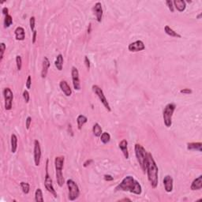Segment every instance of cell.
Returning a JSON list of instances; mask_svg holds the SVG:
<instances>
[{
  "mask_svg": "<svg viewBox=\"0 0 202 202\" xmlns=\"http://www.w3.org/2000/svg\"><path fill=\"white\" fill-rule=\"evenodd\" d=\"M116 191H129L137 195H140L142 193V187L134 177L128 175L125 177L120 184L115 187Z\"/></svg>",
  "mask_w": 202,
  "mask_h": 202,
  "instance_id": "obj_1",
  "label": "cell"
},
{
  "mask_svg": "<svg viewBox=\"0 0 202 202\" xmlns=\"http://www.w3.org/2000/svg\"><path fill=\"white\" fill-rule=\"evenodd\" d=\"M147 175L150 185L153 189H155L158 185V174H159V169L155 164L152 155L151 153H148V160H147L146 166Z\"/></svg>",
  "mask_w": 202,
  "mask_h": 202,
  "instance_id": "obj_2",
  "label": "cell"
},
{
  "mask_svg": "<svg viewBox=\"0 0 202 202\" xmlns=\"http://www.w3.org/2000/svg\"><path fill=\"white\" fill-rule=\"evenodd\" d=\"M135 150V155L137 160V162L140 164V167L142 169L143 173H145L146 171L147 160H148V152L145 151V148L140 144H136L134 146Z\"/></svg>",
  "mask_w": 202,
  "mask_h": 202,
  "instance_id": "obj_3",
  "label": "cell"
},
{
  "mask_svg": "<svg viewBox=\"0 0 202 202\" xmlns=\"http://www.w3.org/2000/svg\"><path fill=\"white\" fill-rule=\"evenodd\" d=\"M64 161H65V157L61 155V156H56L55 159V165H56V179H57L58 185L60 187H62L63 184L65 183L62 174V168H63Z\"/></svg>",
  "mask_w": 202,
  "mask_h": 202,
  "instance_id": "obj_4",
  "label": "cell"
},
{
  "mask_svg": "<svg viewBox=\"0 0 202 202\" xmlns=\"http://www.w3.org/2000/svg\"><path fill=\"white\" fill-rule=\"evenodd\" d=\"M175 108H176V105L173 103L168 104L164 107V111H163V119H164V125L167 128L170 127L172 125V116Z\"/></svg>",
  "mask_w": 202,
  "mask_h": 202,
  "instance_id": "obj_5",
  "label": "cell"
},
{
  "mask_svg": "<svg viewBox=\"0 0 202 202\" xmlns=\"http://www.w3.org/2000/svg\"><path fill=\"white\" fill-rule=\"evenodd\" d=\"M66 185L68 187V199L71 201L75 200L79 197L80 196V189H79L78 185L74 180L72 179H68L66 181Z\"/></svg>",
  "mask_w": 202,
  "mask_h": 202,
  "instance_id": "obj_6",
  "label": "cell"
},
{
  "mask_svg": "<svg viewBox=\"0 0 202 202\" xmlns=\"http://www.w3.org/2000/svg\"><path fill=\"white\" fill-rule=\"evenodd\" d=\"M92 91L95 92V94H96V96H98V98L100 99L101 103H102L103 104H104V106L105 107V108H106L108 111H111V107H110V104H109L108 101H107V100L106 96H105L102 89H101L100 87H99L98 85H92Z\"/></svg>",
  "mask_w": 202,
  "mask_h": 202,
  "instance_id": "obj_7",
  "label": "cell"
},
{
  "mask_svg": "<svg viewBox=\"0 0 202 202\" xmlns=\"http://www.w3.org/2000/svg\"><path fill=\"white\" fill-rule=\"evenodd\" d=\"M48 162L49 160H47V163H46V174H45V179H44V185L46 189H47V191L49 193H51V194L57 197V193H56V189L54 188L53 184H52V179H51V176L49 175L48 173Z\"/></svg>",
  "mask_w": 202,
  "mask_h": 202,
  "instance_id": "obj_8",
  "label": "cell"
},
{
  "mask_svg": "<svg viewBox=\"0 0 202 202\" xmlns=\"http://www.w3.org/2000/svg\"><path fill=\"white\" fill-rule=\"evenodd\" d=\"M3 96L5 100V109L7 111H10L12 109V104H13L14 95L10 88H6L3 90Z\"/></svg>",
  "mask_w": 202,
  "mask_h": 202,
  "instance_id": "obj_9",
  "label": "cell"
},
{
  "mask_svg": "<svg viewBox=\"0 0 202 202\" xmlns=\"http://www.w3.org/2000/svg\"><path fill=\"white\" fill-rule=\"evenodd\" d=\"M71 75H72V81L73 85L74 88L75 90L81 89V84H80V78H79V72L77 69L74 66H73L72 70H71Z\"/></svg>",
  "mask_w": 202,
  "mask_h": 202,
  "instance_id": "obj_10",
  "label": "cell"
},
{
  "mask_svg": "<svg viewBox=\"0 0 202 202\" xmlns=\"http://www.w3.org/2000/svg\"><path fill=\"white\" fill-rule=\"evenodd\" d=\"M128 49L130 52H138L145 49V45L141 41H137L129 44Z\"/></svg>",
  "mask_w": 202,
  "mask_h": 202,
  "instance_id": "obj_11",
  "label": "cell"
},
{
  "mask_svg": "<svg viewBox=\"0 0 202 202\" xmlns=\"http://www.w3.org/2000/svg\"><path fill=\"white\" fill-rule=\"evenodd\" d=\"M41 148L38 140H35L34 141V162L35 165L38 167L41 164Z\"/></svg>",
  "mask_w": 202,
  "mask_h": 202,
  "instance_id": "obj_12",
  "label": "cell"
},
{
  "mask_svg": "<svg viewBox=\"0 0 202 202\" xmlns=\"http://www.w3.org/2000/svg\"><path fill=\"white\" fill-rule=\"evenodd\" d=\"M92 11H93L94 12V14L96 15V20H97L98 22H101L103 17V8L101 2H96V4L94 5L93 8H92Z\"/></svg>",
  "mask_w": 202,
  "mask_h": 202,
  "instance_id": "obj_13",
  "label": "cell"
},
{
  "mask_svg": "<svg viewBox=\"0 0 202 202\" xmlns=\"http://www.w3.org/2000/svg\"><path fill=\"white\" fill-rule=\"evenodd\" d=\"M164 189L167 193H170L173 190V178L170 175H166L164 177Z\"/></svg>",
  "mask_w": 202,
  "mask_h": 202,
  "instance_id": "obj_14",
  "label": "cell"
},
{
  "mask_svg": "<svg viewBox=\"0 0 202 202\" xmlns=\"http://www.w3.org/2000/svg\"><path fill=\"white\" fill-rule=\"evenodd\" d=\"M50 65H51V64H50V61H49V59H47V57L44 58L42 65V71H41V77H42V78H45V77H47Z\"/></svg>",
  "mask_w": 202,
  "mask_h": 202,
  "instance_id": "obj_15",
  "label": "cell"
},
{
  "mask_svg": "<svg viewBox=\"0 0 202 202\" xmlns=\"http://www.w3.org/2000/svg\"><path fill=\"white\" fill-rule=\"evenodd\" d=\"M60 89L63 92V93L66 95V96H70L72 94V90L70 89V85L66 81H61L59 83Z\"/></svg>",
  "mask_w": 202,
  "mask_h": 202,
  "instance_id": "obj_16",
  "label": "cell"
},
{
  "mask_svg": "<svg viewBox=\"0 0 202 202\" xmlns=\"http://www.w3.org/2000/svg\"><path fill=\"white\" fill-rule=\"evenodd\" d=\"M127 145L128 142L126 140H121L120 143L119 144V149H121V151L122 152V153H123L124 156H125V158L126 160H128V159H129V156H130V155H129V152H128Z\"/></svg>",
  "mask_w": 202,
  "mask_h": 202,
  "instance_id": "obj_17",
  "label": "cell"
},
{
  "mask_svg": "<svg viewBox=\"0 0 202 202\" xmlns=\"http://www.w3.org/2000/svg\"><path fill=\"white\" fill-rule=\"evenodd\" d=\"M202 188V175L198 176L197 179H195L192 182L190 185L191 190H199Z\"/></svg>",
  "mask_w": 202,
  "mask_h": 202,
  "instance_id": "obj_18",
  "label": "cell"
},
{
  "mask_svg": "<svg viewBox=\"0 0 202 202\" xmlns=\"http://www.w3.org/2000/svg\"><path fill=\"white\" fill-rule=\"evenodd\" d=\"M15 33V37H16V40L19 41H22L25 40L26 38V32H25V29L22 27H17L14 31Z\"/></svg>",
  "mask_w": 202,
  "mask_h": 202,
  "instance_id": "obj_19",
  "label": "cell"
},
{
  "mask_svg": "<svg viewBox=\"0 0 202 202\" xmlns=\"http://www.w3.org/2000/svg\"><path fill=\"white\" fill-rule=\"evenodd\" d=\"M173 4L176 8V10L179 12H183L186 8V2L184 0H174Z\"/></svg>",
  "mask_w": 202,
  "mask_h": 202,
  "instance_id": "obj_20",
  "label": "cell"
},
{
  "mask_svg": "<svg viewBox=\"0 0 202 202\" xmlns=\"http://www.w3.org/2000/svg\"><path fill=\"white\" fill-rule=\"evenodd\" d=\"M88 122V119L86 116L83 115H80L77 116V128L79 130H81L82 129V126L85 125Z\"/></svg>",
  "mask_w": 202,
  "mask_h": 202,
  "instance_id": "obj_21",
  "label": "cell"
},
{
  "mask_svg": "<svg viewBox=\"0 0 202 202\" xmlns=\"http://www.w3.org/2000/svg\"><path fill=\"white\" fill-rule=\"evenodd\" d=\"M202 144L200 142H191L187 144L188 150H198L199 152H201Z\"/></svg>",
  "mask_w": 202,
  "mask_h": 202,
  "instance_id": "obj_22",
  "label": "cell"
},
{
  "mask_svg": "<svg viewBox=\"0 0 202 202\" xmlns=\"http://www.w3.org/2000/svg\"><path fill=\"white\" fill-rule=\"evenodd\" d=\"M55 65H56L57 70H59V71L62 70V66H63V56H62V55H61V54L58 55L57 57H56V62H55Z\"/></svg>",
  "mask_w": 202,
  "mask_h": 202,
  "instance_id": "obj_23",
  "label": "cell"
},
{
  "mask_svg": "<svg viewBox=\"0 0 202 202\" xmlns=\"http://www.w3.org/2000/svg\"><path fill=\"white\" fill-rule=\"evenodd\" d=\"M164 31H165V32H166L168 36H171V37H177V38H181L182 37L181 35H179V33H177L176 32H174V30L170 28V27H169L168 26H166L164 27Z\"/></svg>",
  "mask_w": 202,
  "mask_h": 202,
  "instance_id": "obj_24",
  "label": "cell"
},
{
  "mask_svg": "<svg viewBox=\"0 0 202 202\" xmlns=\"http://www.w3.org/2000/svg\"><path fill=\"white\" fill-rule=\"evenodd\" d=\"M17 149V137L15 134L11 135V152L15 153Z\"/></svg>",
  "mask_w": 202,
  "mask_h": 202,
  "instance_id": "obj_25",
  "label": "cell"
},
{
  "mask_svg": "<svg viewBox=\"0 0 202 202\" xmlns=\"http://www.w3.org/2000/svg\"><path fill=\"white\" fill-rule=\"evenodd\" d=\"M92 133L96 137H100L101 136V134H103L102 132V128L100 125L99 123H95L93 125V127H92Z\"/></svg>",
  "mask_w": 202,
  "mask_h": 202,
  "instance_id": "obj_26",
  "label": "cell"
},
{
  "mask_svg": "<svg viewBox=\"0 0 202 202\" xmlns=\"http://www.w3.org/2000/svg\"><path fill=\"white\" fill-rule=\"evenodd\" d=\"M35 200L37 202L44 201V197H43V193L41 188L36 189V193H35Z\"/></svg>",
  "mask_w": 202,
  "mask_h": 202,
  "instance_id": "obj_27",
  "label": "cell"
},
{
  "mask_svg": "<svg viewBox=\"0 0 202 202\" xmlns=\"http://www.w3.org/2000/svg\"><path fill=\"white\" fill-rule=\"evenodd\" d=\"M100 140H101L103 144H107L111 140V135L107 132L103 133L101 134V136H100Z\"/></svg>",
  "mask_w": 202,
  "mask_h": 202,
  "instance_id": "obj_28",
  "label": "cell"
},
{
  "mask_svg": "<svg viewBox=\"0 0 202 202\" xmlns=\"http://www.w3.org/2000/svg\"><path fill=\"white\" fill-rule=\"evenodd\" d=\"M20 185H21V188L22 189V192H23L25 194H28L29 193L30 190V185L28 182H21L20 183Z\"/></svg>",
  "mask_w": 202,
  "mask_h": 202,
  "instance_id": "obj_29",
  "label": "cell"
},
{
  "mask_svg": "<svg viewBox=\"0 0 202 202\" xmlns=\"http://www.w3.org/2000/svg\"><path fill=\"white\" fill-rule=\"evenodd\" d=\"M12 24H13V18H12V17L10 14L7 15L4 19V27L5 28H9Z\"/></svg>",
  "mask_w": 202,
  "mask_h": 202,
  "instance_id": "obj_30",
  "label": "cell"
},
{
  "mask_svg": "<svg viewBox=\"0 0 202 202\" xmlns=\"http://www.w3.org/2000/svg\"><path fill=\"white\" fill-rule=\"evenodd\" d=\"M16 64H17V70H21L22 67V59L20 56H16Z\"/></svg>",
  "mask_w": 202,
  "mask_h": 202,
  "instance_id": "obj_31",
  "label": "cell"
},
{
  "mask_svg": "<svg viewBox=\"0 0 202 202\" xmlns=\"http://www.w3.org/2000/svg\"><path fill=\"white\" fill-rule=\"evenodd\" d=\"M35 23H36V18H35V17H30L29 26H30V29H31L32 32L35 31Z\"/></svg>",
  "mask_w": 202,
  "mask_h": 202,
  "instance_id": "obj_32",
  "label": "cell"
},
{
  "mask_svg": "<svg viewBox=\"0 0 202 202\" xmlns=\"http://www.w3.org/2000/svg\"><path fill=\"white\" fill-rule=\"evenodd\" d=\"M6 44H5L4 43H1L0 44V50H1V55H0V57H1V59H0V60L1 61H2V59H3V55H4V52L5 51H6Z\"/></svg>",
  "mask_w": 202,
  "mask_h": 202,
  "instance_id": "obj_33",
  "label": "cell"
},
{
  "mask_svg": "<svg viewBox=\"0 0 202 202\" xmlns=\"http://www.w3.org/2000/svg\"><path fill=\"white\" fill-rule=\"evenodd\" d=\"M23 98L26 103L29 102V99H30L29 92L27 90H25V91L23 92Z\"/></svg>",
  "mask_w": 202,
  "mask_h": 202,
  "instance_id": "obj_34",
  "label": "cell"
},
{
  "mask_svg": "<svg viewBox=\"0 0 202 202\" xmlns=\"http://www.w3.org/2000/svg\"><path fill=\"white\" fill-rule=\"evenodd\" d=\"M166 4L168 7V9L170 11V12H172L173 13V12L174 11V6H173L172 1H170V0H167V1H166Z\"/></svg>",
  "mask_w": 202,
  "mask_h": 202,
  "instance_id": "obj_35",
  "label": "cell"
},
{
  "mask_svg": "<svg viewBox=\"0 0 202 202\" xmlns=\"http://www.w3.org/2000/svg\"><path fill=\"white\" fill-rule=\"evenodd\" d=\"M31 123H32V118L30 117V116H29V117H27V119H26V126L27 130H29Z\"/></svg>",
  "mask_w": 202,
  "mask_h": 202,
  "instance_id": "obj_36",
  "label": "cell"
},
{
  "mask_svg": "<svg viewBox=\"0 0 202 202\" xmlns=\"http://www.w3.org/2000/svg\"><path fill=\"white\" fill-rule=\"evenodd\" d=\"M31 85H32V77H31L30 75H29L28 78H27V81H26V88H27L28 89H30Z\"/></svg>",
  "mask_w": 202,
  "mask_h": 202,
  "instance_id": "obj_37",
  "label": "cell"
},
{
  "mask_svg": "<svg viewBox=\"0 0 202 202\" xmlns=\"http://www.w3.org/2000/svg\"><path fill=\"white\" fill-rule=\"evenodd\" d=\"M180 92L182 94H191L193 91L189 89H183L180 90Z\"/></svg>",
  "mask_w": 202,
  "mask_h": 202,
  "instance_id": "obj_38",
  "label": "cell"
},
{
  "mask_svg": "<svg viewBox=\"0 0 202 202\" xmlns=\"http://www.w3.org/2000/svg\"><path fill=\"white\" fill-rule=\"evenodd\" d=\"M85 66H86V67H87L88 70H89V69H90V61H89V59L88 56H85Z\"/></svg>",
  "mask_w": 202,
  "mask_h": 202,
  "instance_id": "obj_39",
  "label": "cell"
},
{
  "mask_svg": "<svg viewBox=\"0 0 202 202\" xmlns=\"http://www.w3.org/2000/svg\"><path fill=\"white\" fill-rule=\"evenodd\" d=\"M104 180L105 181H112L113 179H114V178H113L112 176H111V175H110V174H105L104 175Z\"/></svg>",
  "mask_w": 202,
  "mask_h": 202,
  "instance_id": "obj_40",
  "label": "cell"
},
{
  "mask_svg": "<svg viewBox=\"0 0 202 202\" xmlns=\"http://www.w3.org/2000/svg\"><path fill=\"white\" fill-rule=\"evenodd\" d=\"M36 35H37V32L36 30H35L33 33H32V44H35L36 41Z\"/></svg>",
  "mask_w": 202,
  "mask_h": 202,
  "instance_id": "obj_41",
  "label": "cell"
},
{
  "mask_svg": "<svg viewBox=\"0 0 202 202\" xmlns=\"http://www.w3.org/2000/svg\"><path fill=\"white\" fill-rule=\"evenodd\" d=\"M2 13L5 15V16H7V15L9 14V10L7 7H3L2 10Z\"/></svg>",
  "mask_w": 202,
  "mask_h": 202,
  "instance_id": "obj_42",
  "label": "cell"
},
{
  "mask_svg": "<svg viewBox=\"0 0 202 202\" xmlns=\"http://www.w3.org/2000/svg\"><path fill=\"white\" fill-rule=\"evenodd\" d=\"M91 163H92V160H87L85 162V163H84L83 166L85 167H88L89 165H90Z\"/></svg>",
  "mask_w": 202,
  "mask_h": 202,
  "instance_id": "obj_43",
  "label": "cell"
},
{
  "mask_svg": "<svg viewBox=\"0 0 202 202\" xmlns=\"http://www.w3.org/2000/svg\"><path fill=\"white\" fill-rule=\"evenodd\" d=\"M125 200H128V201H131V200H130V199H129V198H124V199H122V200H120V201H125Z\"/></svg>",
  "mask_w": 202,
  "mask_h": 202,
  "instance_id": "obj_44",
  "label": "cell"
},
{
  "mask_svg": "<svg viewBox=\"0 0 202 202\" xmlns=\"http://www.w3.org/2000/svg\"><path fill=\"white\" fill-rule=\"evenodd\" d=\"M201 15H202V14H201V13H200V14L198 15V16H197V18H198V19H200V17H201Z\"/></svg>",
  "mask_w": 202,
  "mask_h": 202,
  "instance_id": "obj_45",
  "label": "cell"
}]
</instances>
